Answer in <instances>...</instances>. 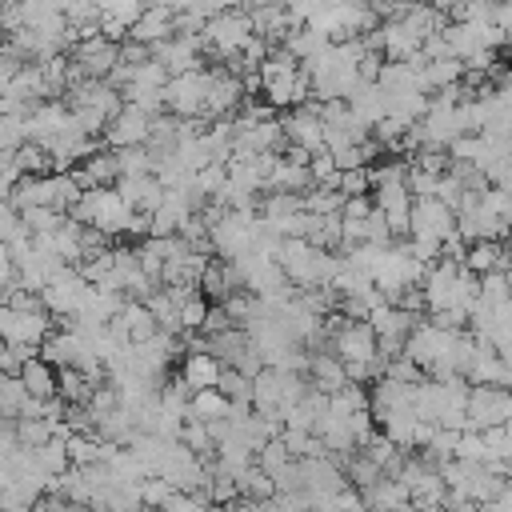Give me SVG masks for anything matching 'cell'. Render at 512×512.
Masks as SVG:
<instances>
[{
	"label": "cell",
	"mask_w": 512,
	"mask_h": 512,
	"mask_svg": "<svg viewBox=\"0 0 512 512\" xmlns=\"http://www.w3.org/2000/svg\"><path fill=\"white\" fill-rule=\"evenodd\" d=\"M96 388H100V380H92L88 372H80V368H60V388H56V396H60L64 404H88Z\"/></svg>",
	"instance_id": "7402d4cb"
},
{
	"label": "cell",
	"mask_w": 512,
	"mask_h": 512,
	"mask_svg": "<svg viewBox=\"0 0 512 512\" xmlns=\"http://www.w3.org/2000/svg\"><path fill=\"white\" fill-rule=\"evenodd\" d=\"M308 172H312V188H316V184H320V188H336V184H340V168H336L332 152H312Z\"/></svg>",
	"instance_id": "d6a6232c"
},
{
	"label": "cell",
	"mask_w": 512,
	"mask_h": 512,
	"mask_svg": "<svg viewBox=\"0 0 512 512\" xmlns=\"http://www.w3.org/2000/svg\"><path fill=\"white\" fill-rule=\"evenodd\" d=\"M76 184L88 192V188H116L120 180V168H116V152H92L84 156L76 168H72Z\"/></svg>",
	"instance_id": "9a60e30c"
},
{
	"label": "cell",
	"mask_w": 512,
	"mask_h": 512,
	"mask_svg": "<svg viewBox=\"0 0 512 512\" xmlns=\"http://www.w3.org/2000/svg\"><path fill=\"white\" fill-rule=\"evenodd\" d=\"M152 164H156V156H152L148 144H136V148H120L116 152L120 176H144V172H152Z\"/></svg>",
	"instance_id": "4316f807"
},
{
	"label": "cell",
	"mask_w": 512,
	"mask_h": 512,
	"mask_svg": "<svg viewBox=\"0 0 512 512\" xmlns=\"http://www.w3.org/2000/svg\"><path fill=\"white\" fill-rule=\"evenodd\" d=\"M508 420H512V388H492V384L468 388V428L488 432V428H504Z\"/></svg>",
	"instance_id": "5b68a950"
},
{
	"label": "cell",
	"mask_w": 512,
	"mask_h": 512,
	"mask_svg": "<svg viewBox=\"0 0 512 512\" xmlns=\"http://www.w3.org/2000/svg\"><path fill=\"white\" fill-rule=\"evenodd\" d=\"M68 60L84 80H108V72L120 64V44H112L108 36H92V40L72 44Z\"/></svg>",
	"instance_id": "52a82bcc"
},
{
	"label": "cell",
	"mask_w": 512,
	"mask_h": 512,
	"mask_svg": "<svg viewBox=\"0 0 512 512\" xmlns=\"http://www.w3.org/2000/svg\"><path fill=\"white\" fill-rule=\"evenodd\" d=\"M180 444L192 448V452L204 456V460H216V436H212V428H208L204 420H184V428H180Z\"/></svg>",
	"instance_id": "484cf974"
},
{
	"label": "cell",
	"mask_w": 512,
	"mask_h": 512,
	"mask_svg": "<svg viewBox=\"0 0 512 512\" xmlns=\"http://www.w3.org/2000/svg\"><path fill=\"white\" fill-rule=\"evenodd\" d=\"M68 220H76L84 228H96L104 236H124L128 232V220H132V208L124 204V196L116 188H88L68 208Z\"/></svg>",
	"instance_id": "6da1fadb"
},
{
	"label": "cell",
	"mask_w": 512,
	"mask_h": 512,
	"mask_svg": "<svg viewBox=\"0 0 512 512\" xmlns=\"http://www.w3.org/2000/svg\"><path fill=\"white\" fill-rule=\"evenodd\" d=\"M20 144H28L24 116H0V152H16Z\"/></svg>",
	"instance_id": "e575fe53"
},
{
	"label": "cell",
	"mask_w": 512,
	"mask_h": 512,
	"mask_svg": "<svg viewBox=\"0 0 512 512\" xmlns=\"http://www.w3.org/2000/svg\"><path fill=\"white\" fill-rule=\"evenodd\" d=\"M116 192L124 196V204H128L132 212H148V216H152V212L164 204V192H168V188H164L152 172H144V176H120V180H116Z\"/></svg>",
	"instance_id": "4fadbf2b"
},
{
	"label": "cell",
	"mask_w": 512,
	"mask_h": 512,
	"mask_svg": "<svg viewBox=\"0 0 512 512\" xmlns=\"http://www.w3.org/2000/svg\"><path fill=\"white\" fill-rule=\"evenodd\" d=\"M360 456H368V460H372V464H376L384 476H392V472L404 464V456H408V452H400V448H396V444H392L384 432H376V436H372V440L360 448Z\"/></svg>",
	"instance_id": "603a6c76"
},
{
	"label": "cell",
	"mask_w": 512,
	"mask_h": 512,
	"mask_svg": "<svg viewBox=\"0 0 512 512\" xmlns=\"http://www.w3.org/2000/svg\"><path fill=\"white\" fill-rule=\"evenodd\" d=\"M64 220H68V216L56 212V208H24V212H20V224H24L32 236H36V232H56Z\"/></svg>",
	"instance_id": "4dcf8cb0"
},
{
	"label": "cell",
	"mask_w": 512,
	"mask_h": 512,
	"mask_svg": "<svg viewBox=\"0 0 512 512\" xmlns=\"http://www.w3.org/2000/svg\"><path fill=\"white\" fill-rule=\"evenodd\" d=\"M336 192L340 196H368L372 192V168H348V172H340Z\"/></svg>",
	"instance_id": "836d02e7"
},
{
	"label": "cell",
	"mask_w": 512,
	"mask_h": 512,
	"mask_svg": "<svg viewBox=\"0 0 512 512\" xmlns=\"http://www.w3.org/2000/svg\"><path fill=\"white\" fill-rule=\"evenodd\" d=\"M24 404H28V388L20 384V376H0V420L16 424Z\"/></svg>",
	"instance_id": "d4e9b609"
},
{
	"label": "cell",
	"mask_w": 512,
	"mask_h": 512,
	"mask_svg": "<svg viewBox=\"0 0 512 512\" xmlns=\"http://www.w3.org/2000/svg\"><path fill=\"white\" fill-rule=\"evenodd\" d=\"M456 460H468V464H488V460H492V452H488L484 432L464 428V432H460V444H456Z\"/></svg>",
	"instance_id": "f546056e"
},
{
	"label": "cell",
	"mask_w": 512,
	"mask_h": 512,
	"mask_svg": "<svg viewBox=\"0 0 512 512\" xmlns=\"http://www.w3.org/2000/svg\"><path fill=\"white\" fill-rule=\"evenodd\" d=\"M72 124H76V120H72L68 100H40V104L24 116V132H28V140L40 144V148H48V144H52L56 136H64Z\"/></svg>",
	"instance_id": "ba28073f"
},
{
	"label": "cell",
	"mask_w": 512,
	"mask_h": 512,
	"mask_svg": "<svg viewBox=\"0 0 512 512\" xmlns=\"http://www.w3.org/2000/svg\"><path fill=\"white\" fill-rule=\"evenodd\" d=\"M208 84H212V72H208V68H196V72L172 76V80H168V88H164V108H168L172 116H180V120L204 116Z\"/></svg>",
	"instance_id": "277c9868"
},
{
	"label": "cell",
	"mask_w": 512,
	"mask_h": 512,
	"mask_svg": "<svg viewBox=\"0 0 512 512\" xmlns=\"http://www.w3.org/2000/svg\"><path fill=\"white\" fill-rule=\"evenodd\" d=\"M200 48H204V36H172L152 48V60H160L168 76H184L200 68Z\"/></svg>",
	"instance_id": "7c38bea8"
},
{
	"label": "cell",
	"mask_w": 512,
	"mask_h": 512,
	"mask_svg": "<svg viewBox=\"0 0 512 512\" xmlns=\"http://www.w3.org/2000/svg\"><path fill=\"white\" fill-rule=\"evenodd\" d=\"M172 484L168 480H160V476H148V480H140V504H144V512H160L168 500H172Z\"/></svg>",
	"instance_id": "1f68e13d"
},
{
	"label": "cell",
	"mask_w": 512,
	"mask_h": 512,
	"mask_svg": "<svg viewBox=\"0 0 512 512\" xmlns=\"http://www.w3.org/2000/svg\"><path fill=\"white\" fill-rule=\"evenodd\" d=\"M148 132H152V116L144 112V108H136V104H124L112 120H108V128H104V148L108 152H120V148H136V144H148Z\"/></svg>",
	"instance_id": "30bf717a"
},
{
	"label": "cell",
	"mask_w": 512,
	"mask_h": 512,
	"mask_svg": "<svg viewBox=\"0 0 512 512\" xmlns=\"http://www.w3.org/2000/svg\"><path fill=\"white\" fill-rule=\"evenodd\" d=\"M172 36H176V12H168L164 4H148L144 16L128 28V40L148 44V48H156V44H164V40H172Z\"/></svg>",
	"instance_id": "5bb4252c"
},
{
	"label": "cell",
	"mask_w": 512,
	"mask_h": 512,
	"mask_svg": "<svg viewBox=\"0 0 512 512\" xmlns=\"http://www.w3.org/2000/svg\"><path fill=\"white\" fill-rule=\"evenodd\" d=\"M508 264H512V252H508L500 240H476V244H468V252H464V268L476 272V276H488V272H496V268L508 272Z\"/></svg>",
	"instance_id": "ac0fdd59"
},
{
	"label": "cell",
	"mask_w": 512,
	"mask_h": 512,
	"mask_svg": "<svg viewBox=\"0 0 512 512\" xmlns=\"http://www.w3.org/2000/svg\"><path fill=\"white\" fill-rule=\"evenodd\" d=\"M376 208L372 196H344V208H340V220H368V212Z\"/></svg>",
	"instance_id": "d590c367"
},
{
	"label": "cell",
	"mask_w": 512,
	"mask_h": 512,
	"mask_svg": "<svg viewBox=\"0 0 512 512\" xmlns=\"http://www.w3.org/2000/svg\"><path fill=\"white\" fill-rule=\"evenodd\" d=\"M52 316L48 312H16L8 304H0V340L4 344H28L40 348L52 336Z\"/></svg>",
	"instance_id": "8992f818"
},
{
	"label": "cell",
	"mask_w": 512,
	"mask_h": 512,
	"mask_svg": "<svg viewBox=\"0 0 512 512\" xmlns=\"http://www.w3.org/2000/svg\"><path fill=\"white\" fill-rule=\"evenodd\" d=\"M284 128V140L304 148V152H324V116H320V104H300V108H288V116L280 120Z\"/></svg>",
	"instance_id": "8fae6325"
},
{
	"label": "cell",
	"mask_w": 512,
	"mask_h": 512,
	"mask_svg": "<svg viewBox=\"0 0 512 512\" xmlns=\"http://www.w3.org/2000/svg\"><path fill=\"white\" fill-rule=\"evenodd\" d=\"M428 4H432V8H436V12H444V16H448V20H452V16H456V8H460V4H464V0H428Z\"/></svg>",
	"instance_id": "ab89813d"
},
{
	"label": "cell",
	"mask_w": 512,
	"mask_h": 512,
	"mask_svg": "<svg viewBox=\"0 0 512 512\" xmlns=\"http://www.w3.org/2000/svg\"><path fill=\"white\" fill-rule=\"evenodd\" d=\"M4 424H8V420H0V428H4Z\"/></svg>",
	"instance_id": "7bdbcfd3"
},
{
	"label": "cell",
	"mask_w": 512,
	"mask_h": 512,
	"mask_svg": "<svg viewBox=\"0 0 512 512\" xmlns=\"http://www.w3.org/2000/svg\"><path fill=\"white\" fill-rule=\"evenodd\" d=\"M20 384L28 388L32 400H52L56 388H60V372H56L44 356H32V360L20 368Z\"/></svg>",
	"instance_id": "ffe728a7"
},
{
	"label": "cell",
	"mask_w": 512,
	"mask_h": 512,
	"mask_svg": "<svg viewBox=\"0 0 512 512\" xmlns=\"http://www.w3.org/2000/svg\"><path fill=\"white\" fill-rule=\"evenodd\" d=\"M360 496H364V508H368V512H400V504L412 500L408 488H404L396 476H380L376 484L360 488Z\"/></svg>",
	"instance_id": "d6986e66"
},
{
	"label": "cell",
	"mask_w": 512,
	"mask_h": 512,
	"mask_svg": "<svg viewBox=\"0 0 512 512\" xmlns=\"http://www.w3.org/2000/svg\"><path fill=\"white\" fill-rule=\"evenodd\" d=\"M180 376L192 392L200 388H220V376H224V360L212 356V352H184L180 360Z\"/></svg>",
	"instance_id": "2e32d148"
},
{
	"label": "cell",
	"mask_w": 512,
	"mask_h": 512,
	"mask_svg": "<svg viewBox=\"0 0 512 512\" xmlns=\"http://www.w3.org/2000/svg\"><path fill=\"white\" fill-rule=\"evenodd\" d=\"M460 80H464V64H460L456 56H444V60L424 64V84H428V92L452 88V84H460Z\"/></svg>",
	"instance_id": "cb8c5ba5"
},
{
	"label": "cell",
	"mask_w": 512,
	"mask_h": 512,
	"mask_svg": "<svg viewBox=\"0 0 512 512\" xmlns=\"http://www.w3.org/2000/svg\"><path fill=\"white\" fill-rule=\"evenodd\" d=\"M228 412H232V400H228L220 388H200V392H192V400H188V420L216 424V420H224Z\"/></svg>",
	"instance_id": "44dd1931"
},
{
	"label": "cell",
	"mask_w": 512,
	"mask_h": 512,
	"mask_svg": "<svg viewBox=\"0 0 512 512\" xmlns=\"http://www.w3.org/2000/svg\"><path fill=\"white\" fill-rule=\"evenodd\" d=\"M120 60L124 64H144V60H152V48L148 44H136V40H124L120 44Z\"/></svg>",
	"instance_id": "8d00e7d4"
},
{
	"label": "cell",
	"mask_w": 512,
	"mask_h": 512,
	"mask_svg": "<svg viewBox=\"0 0 512 512\" xmlns=\"http://www.w3.org/2000/svg\"><path fill=\"white\" fill-rule=\"evenodd\" d=\"M364 4H376V0H364Z\"/></svg>",
	"instance_id": "60d3db41"
},
{
	"label": "cell",
	"mask_w": 512,
	"mask_h": 512,
	"mask_svg": "<svg viewBox=\"0 0 512 512\" xmlns=\"http://www.w3.org/2000/svg\"><path fill=\"white\" fill-rule=\"evenodd\" d=\"M16 284V260H12V252L0 244V292H8Z\"/></svg>",
	"instance_id": "74e56055"
},
{
	"label": "cell",
	"mask_w": 512,
	"mask_h": 512,
	"mask_svg": "<svg viewBox=\"0 0 512 512\" xmlns=\"http://www.w3.org/2000/svg\"><path fill=\"white\" fill-rule=\"evenodd\" d=\"M308 384L316 392H340L348 384V372H344V360L328 348V352H308Z\"/></svg>",
	"instance_id": "e0dca14e"
},
{
	"label": "cell",
	"mask_w": 512,
	"mask_h": 512,
	"mask_svg": "<svg viewBox=\"0 0 512 512\" xmlns=\"http://www.w3.org/2000/svg\"><path fill=\"white\" fill-rule=\"evenodd\" d=\"M496 28H504V52H512V4H500L496 0Z\"/></svg>",
	"instance_id": "f35d334b"
},
{
	"label": "cell",
	"mask_w": 512,
	"mask_h": 512,
	"mask_svg": "<svg viewBox=\"0 0 512 512\" xmlns=\"http://www.w3.org/2000/svg\"><path fill=\"white\" fill-rule=\"evenodd\" d=\"M472 4H484V0H472Z\"/></svg>",
	"instance_id": "b9f144b4"
},
{
	"label": "cell",
	"mask_w": 512,
	"mask_h": 512,
	"mask_svg": "<svg viewBox=\"0 0 512 512\" xmlns=\"http://www.w3.org/2000/svg\"><path fill=\"white\" fill-rule=\"evenodd\" d=\"M340 208H344V196L336 192V188H308L304 192V212H316V216H340Z\"/></svg>",
	"instance_id": "f1b7e54d"
},
{
	"label": "cell",
	"mask_w": 512,
	"mask_h": 512,
	"mask_svg": "<svg viewBox=\"0 0 512 512\" xmlns=\"http://www.w3.org/2000/svg\"><path fill=\"white\" fill-rule=\"evenodd\" d=\"M88 280L76 272V268H64L56 280H48V288L40 292V300H44V312L48 316H60V320H68V316H76L80 312V304H84V296H88Z\"/></svg>",
	"instance_id": "9c48e42d"
},
{
	"label": "cell",
	"mask_w": 512,
	"mask_h": 512,
	"mask_svg": "<svg viewBox=\"0 0 512 512\" xmlns=\"http://www.w3.org/2000/svg\"><path fill=\"white\" fill-rule=\"evenodd\" d=\"M208 308H212V300H208L204 292H192V296L180 304V336L200 332V328H204V320H208Z\"/></svg>",
	"instance_id": "83f0119b"
},
{
	"label": "cell",
	"mask_w": 512,
	"mask_h": 512,
	"mask_svg": "<svg viewBox=\"0 0 512 512\" xmlns=\"http://www.w3.org/2000/svg\"><path fill=\"white\" fill-rule=\"evenodd\" d=\"M424 272H428V264H420V260L412 256L408 240H396V244L388 248V256H384V264H380V272H376L372 284H376V288L384 292V300L392 304L404 288H420Z\"/></svg>",
	"instance_id": "3957f363"
},
{
	"label": "cell",
	"mask_w": 512,
	"mask_h": 512,
	"mask_svg": "<svg viewBox=\"0 0 512 512\" xmlns=\"http://www.w3.org/2000/svg\"><path fill=\"white\" fill-rule=\"evenodd\" d=\"M248 36H252V16H248V8L220 12V16H212V20L204 24V52L232 64V60L240 56V48L248 44Z\"/></svg>",
	"instance_id": "7a4b0ae2"
}]
</instances>
